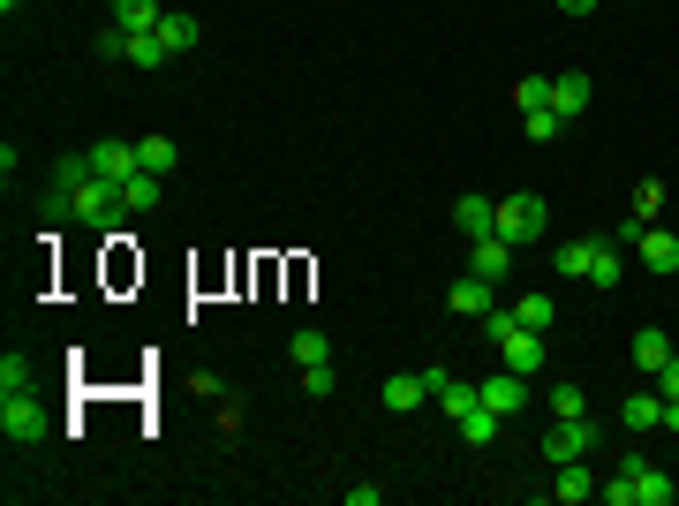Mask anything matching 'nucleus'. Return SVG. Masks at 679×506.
Here are the masks:
<instances>
[{
  "label": "nucleus",
  "mask_w": 679,
  "mask_h": 506,
  "mask_svg": "<svg viewBox=\"0 0 679 506\" xmlns=\"http://www.w3.org/2000/svg\"><path fill=\"white\" fill-rule=\"evenodd\" d=\"M84 160H91V167L106 174V181H114V189H129V181H137V174H144V160H137V144H121V137H99V144H91V152H84Z\"/></svg>",
  "instance_id": "nucleus-6"
},
{
  "label": "nucleus",
  "mask_w": 679,
  "mask_h": 506,
  "mask_svg": "<svg viewBox=\"0 0 679 506\" xmlns=\"http://www.w3.org/2000/svg\"><path fill=\"white\" fill-rule=\"evenodd\" d=\"M431 401H438V408H446V416H453V423H461V416H469V408H476V401H484V393H476V385H469V378H446V385H438V393H431Z\"/></svg>",
  "instance_id": "nucleus-23"
},
{
  "label": "nucleus",
  "mask_w": 679,
  "mask_h": 506,
  "mask_svg": "<svg viewBox=\"0 0 679 506\" xmlns=\"http://www.w3.org/2000/svg\"><path fill=\"white\" fill-rule=\"evenodd\" d=\"M627 363H635V370H650V378H657V370H665V363H672V340L657 333V326H642V333L627 340Z\"/></svg>",
  "instance_id": "nucleus-14"
},
{
  "label": "nucleus",
  "mask_w": 679,
  "mask_h": 506,
  "mask_svg": "<svg viewBox=\"0 0 679 506\" xmlns=\"http://www.w3.org/2000/svg\"><path fill=\"white\" fill-rule=\"evenodd\" d=\"M559 8H566V15H589V8H597V0H559Z\"/></svg>",
  "instance_id": "nucleus-36"
},
{
  "label": "nucleus",
  "mask_w": 679,
  "mask_h": 506,
  "mask_svg": "<svg viewBox=\"0 0 679 506\" xmlns=\"http://www.w3.org/2000/svg\"><path fill=\"white\" fill-rule=\"evenodd\" d=\"M589 280H597V288H619V242H597V257H589Z\"/></svg>",
  "instance_id": "nucleus-28"
},
{
  "label": "nucleus",
  "mask_w": 679,
  "mask_h": 506,
  "mask_svg": "<svg viewBox=\"0 0 679 506\" xmlns=\"http://www.w3.org/2000/svg\"><path fill=\"white\" fill-rule=\"evenodd\" d=\"M665 431H679V401H665Z\"/></svg>",
  "instance_id": "nucleus-37"
},
{
  "label": "nucleus",
  "mask_w": 679,
  "mask_h": 506,
  "mask_svg": "<svg viewBox=\"0 0 679 506\" xmlns=\"http://www.w3.org/2000/svg\"><path fill=\"white\" fill-rule=\"evenodd\" d=\"M657 197H665V189H657V181H642V189H635V212H627V219H642V227H650V212H657Z\"/></svg>",
  "instance_id": "nucleus-33"
},
{
  "label": "nucleus",
  "mask_w": 679,
  "mask_h": 506,
  "mask_svg": "<svg viewBox=\"0 0 679 506\" xmlns=\"http://www.w3.org/2000/svg\"><path fill=\"white\" fill-rule=\"evenodd\" d=\"M513 106H521V114H543V106H551V76H521V84H513Z\"/></svg>",
  "instance_id": "nucleus-27"
},
{
  "label": "nucleus",
  "mask_w": 679,
  "mask_h": 506,
  "mask_svg": "<svg viewBox=\"0 0 679 506\" xmlns=\"http://www.w3.org/2000/svg\"><path fill=\"white\" fill-rule=\"evenodd\" d=\"M469 273L499 288V280L513 273V242H499V235H484V242H469Z\"/></svg>",
  "instance_id": "nucleus-10"
},
{
  "label": "nucleus",
  "mask_w": 679,
  "mask_h": 506,
  "mask_svg": "<svg viewBox=\"0 0 679 506\" xmlns=\"http://www.w3.org/2000/svg\"><path fill=\"white\" fill-rule=\"evenodd\" d=\"M121 204H129V212H152V204H159V174H137V181L121 189Z\"/></svg>",
  "instance_id": "nucleus-29"
},
{
  "label": "nucleus",
  "mask_w": 679,
  "mask_h": 506,
  "mask_svg": "<svg viewBox=\"0 0 679 506\" xmlns=\"http://www.w3.org/2000/svg\"><path fill=\"white\" fill-rule=\"evenodd\" d=\"M287 355H295L303 370H318V363H333V340H325V333H310V326H303V333L287 340Z\"/></svg>",
  "instance_id": "nucleus-24"
},
{
  "label": "nucleus",
  "mask_w": 679,
  "mask_h": 506,
  "mask_svg": "<svg viewBox=\"0 0 679 506\" xmlns=\"http://www.w3.org/2000/svg\"><path fill=\"white\" fill-rule=\"evenodd\" d=\"M619 423L627 431H665V393H627L619 401Z\"/></svg>",
  "instance_id": "nucleus-16"
},
{
  "label": "nucleus",
  "mask_w": 679,
  "mask_h": 506,
  "mask_svg": "<svg viewBox=\"0 0 679 506\" xmlns=\"http://www.w3.org/2000/svg\"><path fill=\"white\" fill-rule=\"evenodd\" d=\"M551 416H589V393H581V385H559V393H551Z\"/></svg>",
  "instance_id": "nucleus-32"
},
{
  "label": "nucleus",
  "mask_w": 679,
  "mask_h": 506,
  "mask_svg": "<svg viewBox=\"0 0 679 506\" xmlns=\"http://www.w3.org/2000/svg\"><path fill=\"white\" fill-rule=\"evenodd\" d=\"M551 114H559V122H581V114H589V76H581V68H559V76H551Z\"/></svg>",
  "instance_id": "nucleus-9"
},
{
  "label": "nucleus",
  "mask_w": 679,
  "mask_h": 506,
  "mask_svg": "<svg viewBox=\"0 0 679 506\" xmlns=\"http://www.w3.org/2000/svg\"><path fill=\"white\" fill-rule=\"evenodd\" d=\"M484 333H491V347H499V363H507V370H521V378H528V370H543V340H551V333H528L513 311H491V318H484Z\"/></svg>",
  "instance_id": "nucleus-2"
},
{
  "label": "nucleus",
  "mask_w": 679,
  "mask_h": 506,
  "mask_svg": "<svg viewBox=\"0 0 679 506\" xmlns=\"http://www.w3.org/2000/svg\"><path fill=\"white\" fill-rule=\"evenodd\" d=\"M446 311H461V318H491V311H499V288L476 280V273H461V280L446 288Z\"/></svg>",
  "instance_id": "nucleus-7"
},
{
  "label": "nucleus",
  "mask_w": 679,
  "mask_h": 506,
  "mask_svg": "<svg viewBox=\"0 0 679 506\" xmlns=\"http://www.w3.org/2000/svg\"><path fill=\"white\" fill-rule=\"evenodd\" d=\"M604 235H581V242H559V280H589V257H597Z\"/></svg>",
  "instance_id": "nucleus-18"
},
{
  "label": "nucleus",
  "mask_w": 679,
  "mask_h": 506,
  "mask_svg": "<svg viewBox=\"0 0 679 506\" xmlns=\"http://www.w3.org/2000/svg\"><path fill=\"white\" fill-rule=\"evenodd\" d=\"M461 439H469V446H491V439H499V408H484V401H476V408L461 416Z\"/></svg>",
  "instance_id": "nucleus-26"
},
{
  "label": "nucleus",
  "mask_w": 679,
  "mask_h": 506,
  "mask_svg": "<svg viewBox=\"0 0 679 506\" xmlns=\"http://www.w3.org/2000/svg\"><path fill=\"white\" fill-rule=\"evenodd\" d=\"M121 61H137V68H167L174 53L159 46V30H129V46H121Z\"/></svg>",
  "instance_id": "nucleus-19"
},
{
  "label": "nucleus",
  "mask_w": 679,
  "mask_h": 506,
  "mask_svg": "<svg viewBox=\"0 0 679 506\" xmlns=\"http://www.w3.org/2000/svg\"><path fill=\"white\" fill-rule=\"evenodd\" d=\"M476 393H484V408H499V416H521V408H528V385H521V370H491Z\"/></svg>",
  "instance_id": "nucleus-12"
},
{
  "label": "nucleus",
  "mask_w": 679,
  "mask_h": 506,
  "mask_svg": "<svg viewBox=\"0 0 679 506\" xmlns=\"http://www.w3.org/2000/svg\"><path fill=\"white\" fill-rule=\"evenodd\" d=\"M589 446H597V423L589 416H551V431H543V461L559 469V461H589Z\"/></svg>",
  "instance_id": "nucleus-4"
},
{
  "label": "nucleus",
  "mask_w": 679,
  "mask_h": 506,
  "mask_svg": "<svg viewBox=\"0 0 679 506\" xmlns=\"http://www.w3.org/2000/svg\"><path fill=\"white\" fill-rule=\"evenodd\" d=\"M521 129H528V137H536V144H551V137H559V129H566V122H559V114H551V106H543V114H521Z\"/></svg>",
  "instance_id": "nucleus-31"
},
{
  "label": "nucleus",
  "mask_w": 679,
  "mask_h": 506,
  "mask_svg": "<svg viewBox=\"0 0 679 506\" xmlns=\"http://www.w3.org/2000/svg\"><path fill=\"white\" fill-rule=\"evenodd\" d=\"M121 204V189L106 181V174L91 167V160H61L53 167V212H76V219H106Z\"/></svg>",
  "instance_id": "nucleus-1"
},
{
  "label": "nucleus",
  "mask_w": 679,
  "mask_h": 506,
  "mask_svg": "<svg viewBox=\"0 0 679 506\" xmlns=\"http://www.w3.org/2000/svg\"><path fill=\"white\" fill-rule=\"evenodd\" d=\"M303 393H310V401H325V393H333V363H318V370H303Z\"/></svg>",
  "instance_id": "nucleus-34"
},
{
  "label": "nucleus",
  "mask_w": 679,
  "mask_h": 506,
  "mask_svg": "<svg viewBox=\"0 0 679 506\" xmlns=\"http://www.w3.org/2000/svg\"><path fill=\"white\" fill-rule=\"evenodd\" d=\"M619 469L635 477V506H672V499H679V484H672V477H665V469H650L642 454H627Z\"/></svg>",
  "instance_id": "nucleus-8"
},
{
  "label": "nucleus",
  "mask_w": 679,
  "mask_h": 506,
  "mask_svg": "<svg viewBox=\"0 0 679 506\" xmlns=\"http://www.w3.org/2000/svg\"><path fill=\"white\" fill-rule=\"evenodd\" d=\"M543 227H551V212H543V197H536V189L499 197V242H543Z\"/></svg>",
  "instance_id": "nucleus-3"
},
{
  "label": "nucleus",
  "mask_w": 679,
  "mask_h": 506,
  "mask_svg": "<svg viewBox=\"0 0 679 506\" xmlns=\"http://www.w3.org/2000/svg\"><path fill=\"white\" fill-rule=\"evenodd\" d=\"M559 499H566V506L597 499V477H589V461H559Z\"/></svg>",
  "instance_id": "nucleus-21"
},
{
  "label": "nucleus",
  "mask_w": 679,
  "mask_h": 506,
  "mask_svg": "<svg viewBox=\"0 0 679 506\" xmlns=\"http://www.w3.org/2000/svg\"><path fill=\"white\" fill-rule=\"evenodd\" d=\"M513 318H521L528 333H551V326H559V303H551V295H521V303H513Z\"/></svg>",
  "instance_id": "nucleus-22"
},
{
  "label": "nucleus",
  "mask_w": 679,
  "mask_h": 506,
  "mask_svg": "<svg viewBox=\"0 0 679 506\" xmlns=\"http://www.w3.org/2000/svg\"><path fill=\"white\" fill-rule=\"evenodd\" d=\"M46 423H53V416H46L30 393H0V431H8V446H38Z\"/></svg>",
  "instance_id": "nucleus-5"
},
{
  "label": "nucleus",
  "mask_w": 679,
  "mask_h": 506,
  "mask_svg": "<svg viewBox=\"0 0 679 506\" xmlns=\"http://www.w3.org/2000/svg\"><path fill=\"white\" fill-rule=\"evenodd\" d=\"M159 46H167V53H189V46H196V15H159Z\"/></svg>",
  "instance_id": "nucleus-25"
},
{
  "label": "nucleus",
  "mask_w": 679,
  "mask_h": 506,
  "mask_svg": "<svg viewBox=\"0 0 679 506\" xmlns=\"http://www.w3.org/2000/svg\"><path fill=\"white\" fill-rule=\"evenodd\" d=\"M453 227L469 242H484V235H499V204L491 197H453Z\"/></svg>",
  "instance_id": "nucleus-13"
},
{
  "label": "nucleus",
  "mask_w": 679,
  "mask_h": 506,
  "mask_svg": "<svg viewBox=\"0 0 679 506\" xmlns=\"http://www.w3.org/2000/svg\"><path fill=\"white\" fill-rule=\"evenodd\" d=\"M30 385V355L15 347V355H0V393H23Z\"/></svg>",
  "instance_id": "nucleus-30"
},
{
  "label": "nucleus",
  "mask_w": 679,
  "mask_h": 506,
  "mask_svg": "<svg viewBox=\"0 0 679 506\" xmlns=\"http://www.w3.org/2000/svg\"><path fill=\"white\" fill-rule=\"evenodd\" d=\"M137 160H144V174H159V181H167V174L181 167V152H174V137H137Z\"/></svg>",
  "instance_id": "nucleus-20"
},
{
  "label": "nucleus",
  "mask_w": 679,
  "mask_h": 506,
  "mask_svg": "<svg viewBox=\"0 0 679 506\" xmlns=\"http://www.w3.org/2000/svg\"><path fill=\"white\" fill-rule=\"evenodd\" d=\"M635 250H642V265H650L657 280H672V273H679V235H672V227H642Z\"/></svg>",
  "instance_id": "nucleus-11"
},
{
  "label": "nucleus",
  "mask_w": 679,
  "mask_h": 506,
  "mask_svg": "<svg viewBox=\"0 0 679 506\" xmlns=\"http://www.w3.org/2000/svg\"><path fill=\"white\" fill-rule=\"evenodd\" d=\"M0 8H8V15H15V0H0Z\"/></svg>",
  "instance_id": "nucleus-38"
},
{
  "label": "nucleus",
  "mask_w": 679,
  "mask_h": 506,
  "mask_svg": "<svg viewBox=\"0 0 679 506\" xmlns=\"http://www.w3.org/2000/svg\"><path fill=\"white\" fill-rule=\"evenodd\" d=\"M657 393H665V401H679V355L665 363V370H657Z\"/></svg>",
  "instance_id": "nucleus-35"
},
{
  "label": "nucleus",
  "mask_w": 679,
  "mask_h": 506,
  "mask_svg": "<svg viewBox=\"0 0 679 506\" xmlns=\"http://www.w3.org/2000/svg\"><path fill=\"white\" fill-rule=\"evenodd\" d=\"M423 401H431L423 370H393V378H385V408H393V416H408V408H423Z\"/></svg>",
  "instance_id": "nucleus-15"
},
{
  "label": "nucleus",
  "mask_w": 679,
  "mask_h": 506,
  "mask_svg": "<svg viewBox=\"0 0 679 506\" xmlns=\"http://www.w3.org/2000/svg\"><path fill=\"white\" fill-rule=\"evenodd\" d=\"M106 15H114V30H159L167 0H106Z\"/></svg>",
  "instance_id": "nucleus-17"
}]
</instances>
